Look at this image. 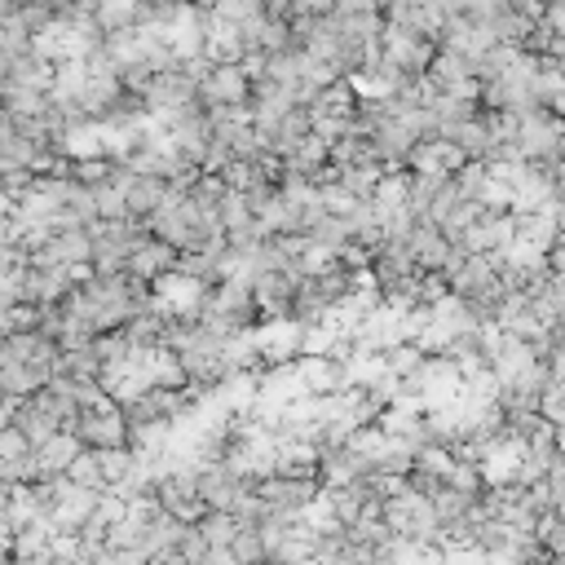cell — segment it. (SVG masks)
<instances>
[{"mask_svg":"<svg viewBox=\"0 0 565 565\" xmlns=\"http://www.w3.org/2000/svg\"><path fill=\"white\" fill-rule=\"evenodd\" d=\"M67 433L93 451L124 446V416H120V407H80L76 420L67 424Z\"/></svg>","mask_w":565,"mask_h":565,"instance_id":"cell-1","label":"cell"},{"mask_svg":"<svg viewBox=\"0 0 565 565\" xmlns=\"http://www.w3.org/2000/svg\"><path fill=\"white\" fill-rule=\"evenodd\" d=\"M292 367H297L306 394H345L350 389V363H341L332 354H297Z\"/></svg>","mask_w":565,"mask_h":565,"instance_id":"cell-2","label":"cell"},{"mask_svg":"<svg viewBox=\"0 0 565 565\" xmlns=\"http://www.w3.org/2000/svg\"><path fill=\"white\" fill-rule=\"evenodd\" d=\"M247 89H252V80L239 63H212L199 80L203 102H247Z\"/></svg>","mask_w":565,"mask_h":565,"instance_id":"cell-3","label":"cell"},{"mask_svg":"<svg viewBox=\"0 0 565 565\" xmlns=\"http://www.w3.org/2000/svg\"><path fill=\"white\" fill-rule=\"evenodd\" d=\"M173 195V186L164 177H151V173H133V181L124 186V212L133 221H146L164 199Z\"/></svg>","mask_w":565,"mask_h":565,"instance_id":"cell-4","label":"cell"},{"mask_svg":"<svg viewBox=\"0 0 565 565\" xmlns=\"http://www.w3.org/2000/svg\"><path fill=\"white\" fill-rule=\"evenodd\" d=\"M177 265V247L173 243H164V239H155V234H146L133 252H129V274H137V278H155V274H164V269H173Z\"/></svg>","mask_w":565,"mask_h":565,"instance_id":"cell-5","label":"cell"},{"mask_svg":"<svg viewBox=\"0 0 565 565\" xmlns=\"http://www.w3.org/2000/svg\"><path fill=\"white\" fill-rule=\"evenodd\" d=\"M10 424L32 442V446H41L45 437H54L58 433V420L45 411V407H36V398L27 394V398H19L14 407H10Z\"/></svg>","mask_w":565,"mask_h":565,"instance_id":"cell-6","label":"cell"},{"mask_svg":"<svg viewBox=\"0 0 565 565\" xmlns=\"http://www.w3.org/2000/svg\"><path fill=\"white\" fill-rule=\"evenodd\" d=\"M36 451V464H41V473L45 477H58V473H67V464H71V455L80 451V442L67 433V429H58L54 437H45L41 446H32Z\"/></svg>","mask_w":565,"mask_h":565,"instance_id":"cell-7","label":"cell"},{"mask_svg":"<svg viewBox=\"0 0 565 565\" xmlns=\"http://www.w3.org/2000/svg\"><path fill=\"white\" fill-rule=\"evenodd\" d=\"M385 173H389V168H385V164H376V159L336 164V181H341L350 195H358V199H372V190H376V181H380Z\"/></svg>","mask_w":565,"mask_h":565,"instance_id":"cell-8","label":"cell"},{"mask_svg":"<svg viewBox=\"0 0 565 565\" xmlns=\"http://www.w3.org/2000/svg\"><path fill=\"white\" fill-rule=\"evenodd\" d=\"M225 552H230V565H261L265 561V534H261V525H239L230 534Z\"/></svg>","mask_w":565,"mask_h":565,"instance_id":"cell-9","label":"cell"},{"mask_svg":"<svg viewBox=\"0 0 565 565\" xmlns=\"http://www.w3.org/2000/svg\"><path fill=\"white\" fill-rule=\"evenodd\" d=\"M534 539L543 543L547 561L561 565V561H565V512H543V517H534Z\"/></svg>","mask_w":565,"mask_h":565,"instance_id":"cell-10","label":"cell"},{"mask_svg":"<svg viewBox=\"0 0 565 565\" xmlns=\"http://www.w3.org/2000/svg\"><path fill=\"white\" fill-rule=\"evenodd\" d=\"M380 358H385L389 376L407 380V376H416V372H420V363H424V350H420L416 341H394V345H385V350H380Z\"/></svg>","mask_w":565,"mask_h":565,"instance_id":"cell-11","label":"cell"},{"mask_svg":"<svg viewBox=\"0 0 565 565\" xmlns=\"http://www.w3.org/2000/svg\"><path fill=\"white\" fill-rule=\"evenodd\" d=\"M67 481H76V486H89V490H102V464H98V451L93 446H80L76 455H71V464H67V473H63Z\"/></svg>","mask_w":565,"mask_h":565,"instance_id":"cell-12","label":"cell"},{"mask_svg":"<svg viewBox=\"0 0 565 565\" xmlns=\"http://www.w3.org/2000/svg\"><path fill=\"white\" fill-rule=\"evenodd\" d=\"M133 14H137V0H98V5H93V23L102 32L133 27Z\"/></svg>","mask_w":565,"mask_h":565,"instance_id":"cell-13","label":"cell"},{"mask_svg":"<svg viewBox=\"0 0 565 565\" xmlns=\"http://www.w3.org/2000/svg\"><path fill=\"white\" fill-rule=\"evenodd\" d=\"M36 323H41V306L32 301H14L0 310V332H36Z\"/></svg>","mask_w":565,"mask_h":565,"instance_id":"cell-14","label":"cell"},{"mask_svg":"<svg viewBox=\"0 0 565 565\" xmlns=\"http://www.w3.org/2000/svg\"><path fill=\"white\" fill-rule=\"evenodd\" d=\"M111 173V159L107 155H71V181L80 186H102Z\"/></svg>","mask_w":565,"mask_h":565,"instance_id":"cell-15","label":"cell"},{"mask_svg":"<svg viewBox=\"0 0 565 565\" xmlns=\"http://www.w3.org/2000/svg\"><path fill=\"white\" fill-rule=\"evenodd\" d=\"M177 556H181V565H208V539L199 534L195 521L181 525V534H177Z\"/></svg>","mask_w":565,"mask_h":565,"instance_id":"cell-16","label":"cell"},{"mask_svg":"<svg viewBox=\"0 0 565 565\" xmlns=\"http://www.w3.org/2000/svg\"><path fill=\"white\" fill-rule=\"evenodd\" d=\"M32 442L14 429V424H0V459H14V455H27Z\"/></svg>","mask_w":565,"mask_h":565,"instance_id":"cell-17","label":"cell"},{"mask_svg":"<svg viewBox=\"0 0 565 565\" xmlns=\"http://www.w3.org/2000/svg\"><path fill=\"white\" fill-rule=\"evenodd\" d=\"M534 23L547 27V32H565V0H543L539 14H534Z\"/></svg>","mask_w":565,"mask_h":565,"instance_id":"cell-18","label":"cell"},{"mask_svg":"<svg viewBox=\"0 0 565 565\" xmlns=\"http://www.w3.org/2000/svg\"><path fill=\"white\" fill-rule=\"evenodd\" d=\"M14 137H19V124H14V115H10V111H0V151H5Z\"/></svg>","mask_w":565,"mask_h":565,"instance_id":"cell-19","label":"cell"},{"mask_svg":"<svg viewBox=\"0 0 565 565\" xmlns=\"http://www.w3.org/2000/svg\"><path fill=\"white\" fill-rule=\"evenodd\" d=\"M5 76H10V54L0 49V85H5Z\"/></svg>","mask_w":565,"mask_h":565,"instance_id":"cell-20","label":"cell"},{"mask_svg":"<svg viewBox=\"0 0 565 565\" xmlns=\"http://www.w3.org/2000/svg\"><path fill=\"white\" fill-rule=\"evenodd\" d=\"M367 5H372V10H385V0H367Z\"/></svg>","mask_w":565,"mask_h":565,"instance_id":"cell-21","label":"cell"}]
</instances>
